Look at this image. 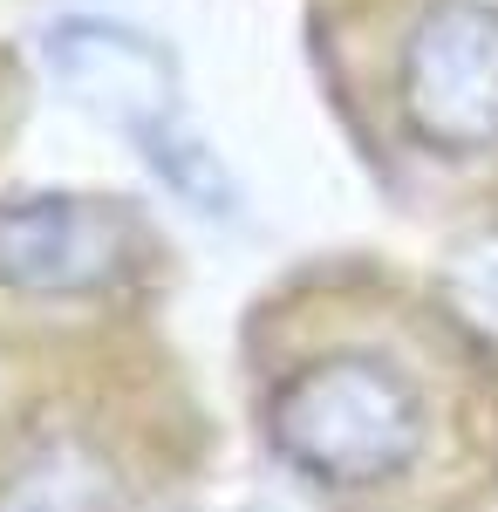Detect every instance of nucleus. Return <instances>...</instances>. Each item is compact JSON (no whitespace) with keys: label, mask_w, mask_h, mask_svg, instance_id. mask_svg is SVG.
<instances>
[{"label":"nucleus","mask_w":498,"mask_h":512,"mask_svg":"<svg viewBox=\"0 0 498 512\" xmlns=\"http://www.w3.org/2000/svg\"><path fill=\"white\" fill-rule=\"evenodd\" d=\"M273 444L314 478L335 485H369L417 458L423 444V403L417 390L369 355H335L294 369L267 403Z\"/></svg>","instance_id":"f257e3e1"},{"label":"nucleus","mask_w":498,"mask_h":512,"mask_svg":"<svg viewBox=\"0 0 498 512\" xmlns=\"http://www.w3.org/2000/svg\"><path fill=\"white\" fill-rule=\"evenodd\" d=\"M403 103L430 144L485 151L498 137V14L444 0L403 55Z\"/></svg>","instance_id":"f03ea898"},{"label":"nucleus","mask_w":498,"mask_h":512,"mask_svg":"<svg viewBox=\"0 0 498 512\" xmlns=\"http://www.w3.org/2000/svg\"><path fill=\"white\" fill-rule=\"evenodd\" d=\"M110 274V233L76 198L0 212V280L14 287H89Z\"/></svg>","instance_id":"7ed1b4c3"}]
</instances>
